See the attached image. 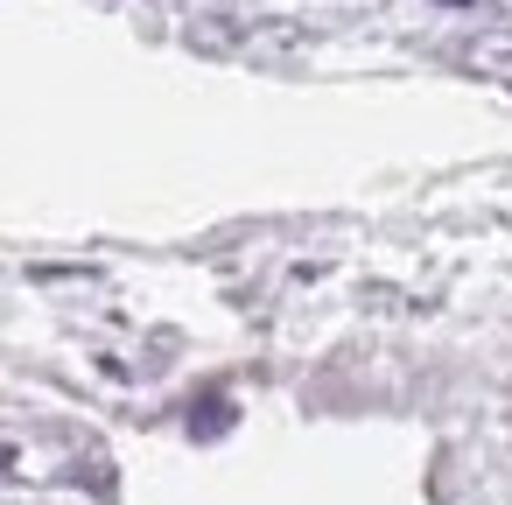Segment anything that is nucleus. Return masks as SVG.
Listing matches in <instances>:
<instances>
[{
	"label": "nucleus",
	"instance_id": "f257e3e1",
	"mask_svg": "<svg viewBox=\"0 0 512 505\" xmlns=\"http://www.w3.org/2000/svg\"><path fill=\"white\" fill-rule=\"evenodd\" d=\"M456 8H463V0H456Z\"/></svg>",
	"mask_w": 512,
	"mask_h": 505
}]
</instances>
